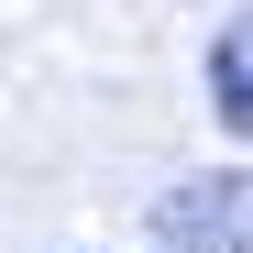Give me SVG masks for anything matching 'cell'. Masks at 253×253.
<instances>
[{
	"mask_svg": "<svg viewBox=\"0 0 253 253\" xmlns=\"http://www.w3.org/2000/svg\"><path fill=\"white\" fill-rule=\"evenodd\" d=\"M198 88H209V121H220L231 143H253V11H231L220 33H209V66H198Z\"/></svg>",
	"mask_w": 253,
	"mask_h": 253,
	"instance_id": "cell-2",
	"label": "cell"
},
{
	"mask_svg": "<svg viewBox=\"0 0 253 253\" xmlns=\"http://www.w3.org/2000/svg\"><path fill=\"white\" fill-rule=\"evenodd\" d=\"M154 253H253V165H209L154 198Z\"/></svg>",
	"mask_w": 253,
	"mask_h": 253,
	"instance_id": "cell-1",
	"label": "cell"
}]
</instances>
